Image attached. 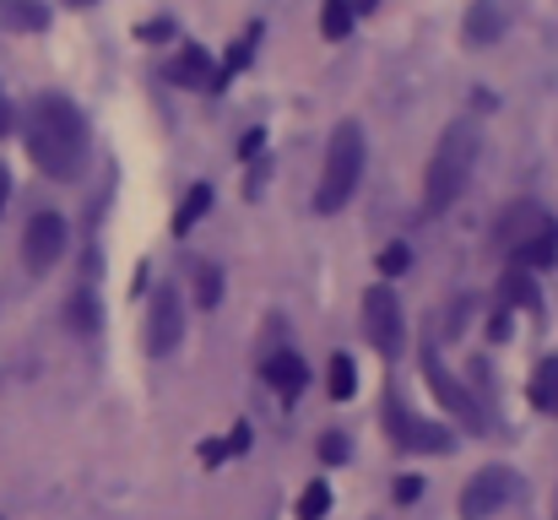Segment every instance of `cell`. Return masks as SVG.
<instances>
[{
    "label": "cell",
    "mask_w": 558,
    "mask_h": 520,
    "mask_svg": "<svg viewBox=\"0 0 558 520\" xmlns=\"http://www.w3.org/2000/svg\"><path fill=\"white\" fill-rule=\"evenodd\" d=\"M27 158L38 164V173L49 179H76L82 158H87V120L71 98L44 93L27 104Z\"/></svg>",
    "instance_id": "cell-1"
},
{
    "label": "cell",
    "mask_w": 558,
    "mask_h": 520,
    "mask_svg": "<svg viewBox=\"0 0 558 520\" xmlns=\"http://www.w3.org/2000/svg\"><path fill=\"white\" fill-rule=\"evenodd\" d=\"M472 164H477V131L466 120L445 125V136H439V147L428 158V173H423V217H445L461 201V190L472 179Z\"/></svg>",
    "instance_id": "cell-2"
},
{
    "label": "cell",
    "mask_w": 558,
    "mask_h": 520,
    "mask_svg": "<svg viewBox=\"0 0 558 520\" xmlns=\"http://www.w3.org/2000/svg\"><path fill=\"white\" fill-rule=\"evenodd\" d=\"M359 179H364V125L359 120H342L331 131V142H326V169H320V190H315V211L320 217L342 211L353 201Z\"/></svg>",
    "instance_id": "cell-3"
},
{
    "label": "cell",
    "mask_w": 558,
    "mask_h": 520,
    "mask_svg": "<svg viewBox=\"0 0 558 520\" xmlns=\"http://www.w3.org/2000/svg\"><path fill=\"white\" fill-rule=\"evenodd\" d=\"M385 428H390V439H396L401 450H428V456H445V450L456 445L439 423L412 418V412H407V401H401L396 390H385Z\"/></svg>",
    "instance_id": "cell-4"
},
{
    "label": "cell",
    "mask_w": 558,
    "mask_h": 520,
    "mask_svg": "<svg viewBox=\"0 0 558 520\" xmlns=\"http://www.w3.org/2000/svg\"><path fill=\"white\" fill-rule=\"evenodd\" d=\"M65 217L60 211H33L27 217V233H22V261H27V271L33 277H44L60 255H65Z\"/></svg>",
    "instance_id": "cell-5"
},
{
    "label": "cell",
    "mask_w": 558,
    "mask_h": 520,
    "mask_svg": "<svg viewBox=\"0 0 558 520\" xmlns=\"http://www.w3.org/2000/svg\"><path fill=\"white\" fill-rule=\"evenodd\" d=\"M515 494V472L510 467H483L466 488H461V520H488L499 516Z\"/></svg>",
    "instance_id": "cell-6"
},
{
    "label": "cell",
    "mask_w": 558,
    "mask_h": 520,
    "mask_svg": "<svg viewBox=\"0 0 558 520\" xmlns=\"http://www.w3.org/2000/svg\"><path fill=\"white\" fill-rule=\"evenodd\" d=\"M401 299L390 293V288H369L364 293V337L374 342L379 358H396L401 352Z\"/></svg>",
    "instance_id": "cell-7"
},
{
    "label": "cell",
    "mask_w": 558,
    "mask_h": 520,
    "mask_svg": "<svg viewBox=\"0 0 558 520\" xmlns=\"http://www.w3.org/2000/svg\"><path fill=\"white\" fill-rule=\"evenodd\" d=\"M180 342H185V304H180L174 288H158V299L147 310V352L153 358H169Z\"/></svg>",
    "instance_id": "cell-8"
},
{
    "label": "cell",
    "mask_w": 558,
    "mask_h": 520,
    "mask_svg": "<svg viewBox=\"0 0 558 520\" xmlns=\"http://www.w3.org/2000/svg\"><path fill=\"white\" fill-rule=\"evenodd\" d=\"M423 368H428V385H434L439 407H450V412H456V418H461V423H466L472 434H483V423H488V418L477 412L472 390H466V385H461V379H456V374H450L445 363H439V352H423Z\"/></svg>",
    "instance_id": "cell-9"
},
{
    "label": "cell",
    "mask_w": 558,
    "mask_h": 520,
    "mask_svg": "<svg viewBox=\"0 0 558 520\" xmlns=\"http://www.w3.org/2000/svg\"><path fill=\"white\" fill-rule=\"evenodd\" d=\"M260 379H266L277 396H288V401H293V396L310 385V363H304L299 352L277 347V352H266V358H260Z\"/></svg>",
    "instance_id": "cell-10"
},
{
    "label": "cell",
    "mask_w": 558,
    "mask_h": 520,
    "mask_svg": "<svg viewBox=\"0 0 558 520\" xmlns=\"http://www.w3.org/2000/svg\"><path fill=\"white\" fill-rule=\"evenodd\" d=\"M169 82H174V87H190V93H217V65L206 60L201 44H185V49L169 60Z\"/></svg>",
    "instance_id": "cell-11"
},
{
    "label": "cell",
    "mask_w": 558,
    "mask_h": 520,
    "mask_svg": "<svg viewBox=\"0 0 558 520\" xmlns=\"http://www.w3.org/2000/svg\"><path fill=\"white\" fill-rule=\"evenodd\" d=\"M554 217L543 211V206H532V201H515V206H505L499 211V239H505V250H515V244H526L532 233H543Z\"/></svg>",
    "instance_id": "cell-12"
},
{
    "label": "cell",
    "mask_w": 558,
    "mask_h": 520,
    "mask_svg": "<svg viewBox=\"0 0 558 520\" xmlns=\"http://www.w3.org/2000/svg\"><path fill=\"white\" fill-rule=\"evenodd\" d=\"M510 261H515L521 271H532V266H548V271H554L558 266V222H548L543 233H532L526 244H515V250H510Z\"/></svg>",
    "instance_id": "cell-13"
},
{
    "label": "cell",
    "mask_w": 558,
    "mask_h": 520,
    "mask_svg": "<svg viewBox=\"0 0 558 520\" xmlns=\"http://www.w3.org/2000/svg\"><path fill=\"white\" fill-rule=\"evenodd\" d=\"M543 310V299H537V282H532V271H521V266H505V277H499V310Z\"/></svg>",
    "instance_id": "cell-14"
},
{
    "label": "cell",
    "mask_w": 558,
    "mask_h": 520,
    "mask_svg": "<svg viewBox=\"0 0 558 520\" xmlns=\"http://www.w3.org/2000/svg\"><path fill=\"white\" fill-rule=\"evenodd\" d=\"M499 33H505V11H499L494 0H477V5L466 11V38L483 49V44H494Z\"/></svg>",
    "instance_id": "cell-15"
},
{
    "label": "cell",
    "mask_w": 558,
    "mask_h": 520,
    "mask_svg": "<svg viewBox=\"0 0 558 520\" xmlns=\"http://www.w3.org/2000/svg\"><path fill=\"white\" fill-rule=\"evenodd\" d=\"M0 22L16 27V33H44L49 27V5H38V0H0Z\"/></svg>",
    "instance_id": "cell-16"
},
{
    "label": "cell",
    "mask_w": 558,
    "mask_h": 520,
    "mask_svg": "<svg viewBox=\"0 0 558 520\" xmlns=\"http://www.w3.org/2000/svg\"><path fill=\"white\" fill-rule=\"evenodd\" d=\"M532 407L537 412H548V418H558V358H543L537 368H532Z\"/></svg>",
    "instance_id": "cell-17"
},
{
    "label": "cell",
    "mask_w": 558,
    "mask_h": 520,
    "mask_svg": "<svg viewBox=\"0 0 558 520\" xmlns=\"http://www.w3.org/2000/svg\"><path fill=\"white\" fill-rule=\"evenodd\" d=\"M190 293H195L201 310H217V304H222V271H217L211 261H195V266H190Z\"/></svg>",
    "instance_id": "cell-18"
},
{
    "label": "cell",
    "mask_w": 558,
    "mask_h": 520,
    "mask_svg": "<svg viewBox=\"0 0 558 520\" xmlns=\"http://www.w3.org/2000/svg\"><path fill=\"white\" fill-rule=\"evenodd\" d=\"M255 44H260V22H255V27H250L244 38H233V49H228V60L217 65V93H222V87H228V82H233V76H239V71L250 65V55H255Z\"/></svg>",
    "instance_id": "cell-19"
},
{
    "label": "cell",
    "mask_w": 558,
    "mask_h": 520,
    "mask_svg": "<svg viewBox=\"0 0 558 520\" xmlns=\"http://www.w3.org/2000/svg\"><path fill=\"white\" fill-rule=\"evenodd\" d=\"M206 206H211V184H190L185 201H180V211H174V233H180V239L206 217Z\"/></svg>",
    "instance_id": "cell-20"
},
{
    "label": "cell",
    "mask_w": 558,
    "mask_h": 520,
    "mask_svg": "<svg viewBox=\"0 0 558 520\" xmlns=\"http://www.w3.org/2000/svg\"><path fill=\"white\" fill-rule=\"evenodd\" d=\"M65 321H71L82 337H93V331H98V321H104V315H98V293H93V288H76V293H71Z\"/></svg>",
    "instance_id": "cell-21"
},
{
    "label": "cell",
    "mask_w": 558,
    "mask_h": 520,
    "mask_svg": "<svg viewBox=\"0 0 558 520\" xmlns=\"http://www.w3.org/2000/svg\"><path fill=\"white\" fill-rule=\"evenodd\" d=\"M326 385H331V396H337V401H353V396H359V374H353V358H348V352H337V358H331Z\"/></svg>",
    "instance_id": "cell-22"
},
{
    "label": "cell",
    "mask_w": 558,
    "mask_h": 520,
    "mask_svg": "<svg viewBox=\"0 0 558 520\" xmlns=\"http://www.w3.org/2000/svg\"><path fill=\"white\" fill-rule=\"evenodd\" d=\"M353 11H348V0H320V33L326 38H348L353 33Z\"/></svg>",
    "instance_id": "cell-23"
},
{
    "label": "cell",
    "mask_w": 558,
    "mask_h": 520,
    "mask_svg": "<svg viewBox=\"0 0 558 520\" xmlns=\"http://www.w3.org/2000/svg\"><path fill=\"white\" fill-rule=\"evenodd\" d=\"M331 510V488L326 483H310L304 494H299V520H320Z\"/></svg>",
    "instance_id": "cell-24"
},
{
    "label": "cell",
    "mask_w": 558,
    "mask_h": 520,
    "mask_svg": "<svg viewBox=\"0 0 558 520\" xmlns=\"http://www.w3.org/2000/svg\"><path fill=\"white\" fill-rule=\"evenodd\" d=\"M407 261H412V255H407V244H385V250H379V271H385V277H401V271H407Z\"/></svg>",
    "instance_id": "cell-25"
},
{
    "label": "cell",
    "mask_w": 558,
    "mask_h": 520,
    "mask_svg": "<svg viewBox=\"0 0 558 520\" xmlns=\"http://www.w3.org/2000/svg\"><path fill=\"white\" fill-rule=\"evenodd\" d=\"M320 461H348V434H342V428H331V434L320 439Z\"/></svg>",
    "instance_id": "cell-26"
},
{
    "label": "cell",
    "mask_w": 558,
    "mask_h": 520,
    "mask_svg": "<svg viewBox=\"0 0 558 520\" xmlns=\"http://www.w3.org/2000/svg\"><path fill=\"white\" fill-rule=\"evenodd\" d=\"M412 499H423V477H401L396 483V505H412Z\"/></svg>",
    "instance_id": "cell-27"
},
{
    "label": "cell",
    "mask_w": 558,
    "mask_h": 520,
    "mask_svg": "<svg viewBox=\"0 0 558 520\" xmlns=\"http://www.w3.org/2000/svg\"><path fill=\"white\" fill-rule=\"evenodd\" d=\"M239 450H250V423H239V428L228 434V445H222V456H239Z\"/></svg>",
    "instance_id": "cell-28"
},
{
    "label": "cell",
    "mask_w": 558,
    "mask_h": 520,
    "mask_svg": "<svg viewBox=\"0 0 558 520\" xmlns=\"http://www.w3.org/2000/svg\"><path fill=\"white\" fill-rule=\"evenodd\" d=\"M260 142H266V131H250V136L239 142V158H255V153H260Z\"/></svg>",
    "instance_id": "cell-29"
},
{
    "label": "cell",
    "mask_w": 558,
    "mask_h": 520,
    "mask_svg": "<svg viewBox=\"0 0 558 520\" xmlns=\"http://www.w3.org/2000/svg\"><path fill=\"white\" fill-rule=\"evenodd\" d=\"M466 321H472V299H461V304H456V310H450V331H461V326H466Z\"/></svg>",
    "instance_id": "cell-30"
},
{
    "label": "cell",
    "mask_w": 558,
    "mask_h": 520,
    "mask_svg": "<svg viewBox=\"0 0 558 520\" xmlns=\"http://www.w3.org/2000/svg\"><path fill=\"white\" fill-rule=\"evenodd\" d=\"M0 136H11V104H5V87H0Z\"/></svg>",
    "instance_id": "cell-31"
},
{
    "label": "cell",
    "mask_w": 558,
    "mask_h": 520,
    "mask_svg": "<svg viewBox=\"0 0 558 520\" xmlns=\"http://www.w3.org/2000/svg\"><path fill=\"white\" fill-rule=\"evenodd\" d=\"M374 5H379V0H348V11H353V16H369Z\"/></svg>",
    "instance_id": "cell-32"
},
{
    "label": "cell",
    "mask_w": 558,
    "mask_h": 520,
    "mask_svg": "<svg viewBox=\"0 0 558 520\" xmlns=\"http://www.w3.org/2000/svg\"><path fill=\"white\" fill-rule=\"evenodd\" d=\"M5 195H11V169L0 164V211H5Z\"/></svg>",
    "instance_id": "cell-33"
},
{
    "label": "cell",
    "mask_w": 558,
    "mask_h": 520,
    "mask_svg": "<svg viewBox=\"0 0 558 520\" xmlns=\"http://www.w3.org/2000/svg\"><path fill=\"white\" fill-rule=\"evenodd\" d=\"M71 5H93V0H71Z\"/></svg>",
    "instance_id": "cell-34"
},
{
    "label": "cell",
    "mask_w": 558,
    "mask_h": 520,
    "mask_svg": "<svg viewBox=\"0 0 558 520\" xmlns=\"http://www.w3.org/2000/svg\"><path fill=\"white\" fill-rule=\"evenodd\" d=\"M554 516H558V499H554Z\"/></svg>",
    "instance_id": "cell-35"
}]
</instances>
